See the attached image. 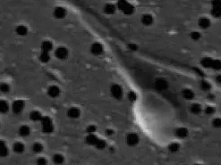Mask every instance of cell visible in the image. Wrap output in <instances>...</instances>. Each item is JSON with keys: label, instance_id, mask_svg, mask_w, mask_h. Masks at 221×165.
Listing matches in <instances>:
<instances>
[{"label": "cell", "instance_id": "1", "mask_svg": "<svg viewBox=\"0 0 221 165\" xmlns=\"http://www.w3.org/2000/svg\"><path fill=\"white\" fill-rule=\"evenodd\" d=\"M41 128L45 133H51L54 130V126L52 123V120L49 117L45 116L41 119Z\"/></svg>", "mask_w": 221, "mask_h": 165}, {"label": "cell", "instance_id": "2", "mask_svg": "<svg viewBox=\"0 0 221 165\" xmlns=\"http://www.w3.org/2000/svg\"><path fill=\"white\" fill-rule=\"evenodd\" d=\"M24 108V103L22 100H16L13 103L12 105V110H13V113L15 114H19L21 113Z\"/></svg>", "mask_w": 221, "mask_h": 165}, {"label": "cell", "instance_id": "3", "mask_svg": "<svg viewBox=\"0 0 221 165\" xmlns=\"http://www.w3.org/2000/svg\"><path fill=\"white\" fill-rule=\"evenodd\" d=\"M55 55L58 59H65L67 57L68 52L64 48H58L55 52Z\"/></svg>", "mask_w": 221, "mask_h": 165}, {"label": "cell", "instance_id": "4", "mask_svg": "<svg viewBox=\"0 0 221 165\" xmlns=\"http://www.w3.org/2000/svg\"><path fill=\"white\" fill-rule=\"evenodd\" d=\"M48 94L50 98H57L60 94V89L57 86H51L48 89Z\"/></svg>", "mask_w": 221, "mask_h": 165}, {"label": "cell", "instance_id": "5", "mask_svg": "<svg viewBox=\"0 0 221 165\" xmlns=\"http://www.w3.org/2000/svg\"><path fill=\"white\" fill-rule=\"evenodd\" d=\"M54 15L57 19H62L65 16V10L63 7H57L54 10Z\"/></svg>", "mask_w": 221, "mask_h": 165}, {"label": "cell", "instance_id": "6", "mask_svg": "<svg viewBox=\"0 0 221 165\" xmlns=\"http://www.w3.org/2000/svg\"><path fill=\"white\" fill-rule=\"evenodd\" d=\"M8 154V148L4 141L0 140V156L6 157Z\"/></svg>", "mask_w": 221, "mask_h": 165}, {"label": "cell", "instance_id": "7", "mask_svg": "<svg viewBox=\"0 0 221 165\" xmlns=\"http://www.w3.org/2000/svg\"><path fill=\"white\" fill-rule=\"evenodd\" d=\"M30 118H31V120L33 121V122H39V121H41L42 115H41V113H40L39 112H38V111H33V112H31V114H30Z\"/></svg>", "mask_w": 221, "mask_h": 165}, {"label": "cell", "instance_id": "8", "mask_svg": "<svg viewBox=\"0 0 221 165\" xmlns=\"http://www.w3.org/2000/svg\"><path fill=\"white\" fill-rule=\"evenodd\" d=\"M53 48V45L50 41H44L41 44V51L42 52H49Z\"/></svg>", "mask_w": 221, "mask_h": 165}, {"label": "cell", "instance_id": "9", "mask_svg": "<svg viewBox=\"0 0 221 165\" xmlns=\"http://www.w3.org/2000/svg\"><path fill=\"white\" fill-rule=\"evenodd\" d=\"M13 149L15 153H23L25 147H24V145H23V144H22V143H20V142H17V143H15V144L13 145Z\"/></svg>", "mask_w": 221, "mask_h": 165}, {"label": "cell", "instance_id": "10", "mask_svg": "<svg viewBox=\"0 0 221 165\" xmlns=\"http://www.w3.org/2000/svg\"><path fill=\"white\" fill-rule=\"evenodd\" d=\"M15 31L20 36H25L26 34L28 33V29L26 28L25 26H23V25H20V26H18L16 28Z\"/></svg>", "mask_w": 221, "mask_h": 165}, {"label": "cell", "instance_id": "11", "mask_svg": "<svg viewBox=\"0 0 221 165\" xmlns=\"http://www.w3.org/2000/svg\"><path fill=\"white\" fill-rule=\"evenodd\" d=\"M19 135L21 137H28L30 135V128L28 126H22L19 128Z\"/></svg>", "mask_w": 221, "mask_h": 165}, {"label": "cell", "instance_id": "12", "mask_svg": "<svg viewBox=\"0 0 221 165\" xmlns=\"http://www.w3.org/2000/svg\"><path fill=\"white\" fill-rule=\"evenodd\" d=\"M9 106L6 101L4 100H0V113H6L8 112Z\"/></svg>", "mask_w": 221, "mask_h": 165}, {"label": "cell", "instance_id": "13", "mask_svg": "<svg viewBox=\"0 0 221 165\" xmlns=\"http://www.w3.org/2000/svg\"><path fill=\"white\" fill-rule=\"evenodd\" d=\"M39 60L42 62H48L50 60V55L48 52H41V54L39 55Z\"/></svg>", "mask_w": 221, "mask_h": 165}, {"label": "cell", "instance_id": "14", "mask_svg": "<svg viewBox=\"0 0 221 165\" xmlns=\"http://www.w3.org/2000/svg\"><path fill=\"white\" fill-rule=\"evenodd\" d=\"M32 150L35 153H39V152H41L43 150V146L40 143H35L32 146Z\"/></svg>", "mask_w": 221, "mask_h": 165}, {"label": "cell", "instance_id": "15", "mask_svg": "<svg viewBox=\"0 0 221 165\" xmlns=\"http://www.w3.org/2000/svg\"><path fill=\"white\" fill-rule=\"evenodd\" d=\"M68 115L71 118H77L79 116V111L75 109V108H71L68 111Z\"/></svg>", "mask_w": 221, "mask_h": 165}, {"label": "cell", "instance_id": "16", "mask_svg": "<svg viewBox=\"0 0 221 165\" xmlns=\"http://www.w3.org/2000/svg\"><path fill=\"white\" fill-rule=\"evenodd\" d=\"M53 161H54L55 163L59 164V163H62L64 162V157L61 154H55L54 157H53Z\"/></svg>", "mask_w": 221, "mask_h": 165}, {"label": "cell", "instance_id": "17", "mask_svg": "<svg viewBox=\"0 0 221 165\" xmlns=\"http://www.w3.org/2000/svg\"><path fill=\"white\" fill-rule=\"evenodd\" d=\"M0 91L3 93H8L10 91V86L7 83H2L0 84Z\"/></svg>", "mask_w": 221, "mask_h": 165}, {"label": "cell", "instance_id": "18", "mask_svg": "<svg viewBox=\"0 0 221 165\" xmlns=\"http://www.w3.org/2000/svg\"><path fill=\"white\" fill-rule=\"evenodd\" d=\"M37 163L38 164H46L47 163V161L45 158H39L37 161Z\"/></svg>", "mask_w": 221, "mask_h": 165}]
</instances>
